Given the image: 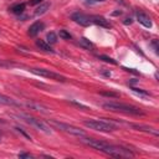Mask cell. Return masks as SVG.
Here are the masks:
<instances>
[{"instance_id":"obj_1","label":"cell","mask_w":159,"mask_h":159,"mask_svg":"<svg viewBox=\"0 0 159 159\" xmlns=\"http://www.w3.org/2000/svg\"><path fill=\"white\" fill-rule=\"evenodd\" d=\"M81 140L83 143H86L87 145L107 154V155H111V157H116V158H129V157H133L134 154L132 152H129V149H125L123 147H118V145H113V144H109L104 140H101V139H93V138H86L84 137H81Z\"/></svg>"},{"instance_id":"obj_2","label":"cell","mask_w":159,"mask_h":159,"mask_svg":"<svg viewBox=\"0 0 159 159\" xmlns=\"http://www.w3.org/2000/svg\"><path fill=\"white\" fill-rule=\"evenodd\" d=\"M102 107L107 111H112V112H122L125 114H133V116H143L144 112L134 106L127 104V103H119V102H106L102 104Z\"/></svg>"},{"instance_id":"obj_3","label":"cell","mask_w":159,"mask_h":159,"mask_svg":"<svg viewBox=\"0 0 159 159\" xmlns=\"http://www.w3.org/2000/svg\"><path fill=\"white\" fill-rule=\"evenodd\" d=\"M48 123H50L51 125H53L55 128H57V129H60V130H62V132H66V133H68V134L76 135V137H78V138L86 135L84 130L80 129L78 127H75V125H71V124H67V123H63V122H58V120H56V119H50Z\"/></svg>"},{"instance_id":"obj_4","label":"cell","mask_w":159,"mask_h":159,"mask_svg":"<svg viewBox=\"0 0 159 159\" xmlns=\"http://www.w3.org/2000/svg\"><path fill=\"white\" fill-rule=\"evenodd\" d=\"M83 124L86 127H88L89 129H94V130H98V132H112L116 129V127L113 124H111L109 122H106V120H98V119H89V120H84Z\"/></svg>"},{"instance_id":"obj_5","label":"cell","mask_w":159,"mask_h":159,"mask_svg":"<svg viewBox=\"0 0 159 159\" xmlns=\"http://www.w3.org/2000/svg\"><path fill=\"white\" fill-rule=\"evenodd\" d=\"M21 118H24L29 124L34 125V127L37 128L39 130L45 132V133H47V134L51 133V127H50L46 122H43V120H41V119H37V118L31 117V116H29V114H21Z\"/></svg>"},{"instance_id":"obj_6","label":"cell","mask_w":159,"mask_h":159,"mask_svg":"<svg viewBox=\"0 0 159 159\" xmlns=\"http://www.w3.org/2000/svg\"><path fill=\"white\" fill-rule=\"evenodd\" d=\"M30 71L37 76H41V77H46V78H50V80H56V81H60V82H65L66 78L63 76H61L60 73H56L53 71H50V70H46V68H30Z\"/></svg>"},{"instance_id":"obj_7","label":"cell","mask_w":159,"mask_h":159,"mask_svg":"<svg viewBox=\"0 0 159 159\" xmlns=\"http://www.w3.org/2000/svg\"><path fill=\"white\" fill-rule=\"evenodd\" d=\"M71 19L76 24L81 25V26H89L92 24L91 17L88 15H86V14H82V12H75V14H72L71 15Z\"/></svg>"},{"instance_id":"obj_8","label":"cell","mask_w":159,"mask_h":159,"mask_svg":"<svg viewBox=\"0 0 159 159\" xmlns=\"http://www.w3.org/2000/svg\"><path fill=\"white\" fill-rule=\"evenodd\" d=\"M129 127H132L135 130H140V132H145V133H150L153 135H159L158 129L149 127V125H144V124H138V123H129Z\"/></svg>"},{"instance_id":"obj_9","label":"cell","mask_w":159,"mask_h":159,"mask_svg":"<svg viewBox=\"0 0 159 159\" xmlns=\"http://www.w3.org/2000/svg\"><path fill=\"white\" fill-rule=\"evenodd\" d=\"M91 20H92L93 24H96V25H98V26H101V27H104V29H111V27H112L111 22H109L106 17H103V16L94 15V16H91Z\"/></svg>"},{"instance_id":"obj_10","label":"cell","mask_w":159,"mask_h":159,"mask_svg":"<svg viewBox=\"0 0 159 159\" xmlns=\"http://www.w3.org/2000/svg\"><path fill=\"white\" fill-rule=\"evenodd\" d=\"M45 29V24L42 22V21H36V22H34L30 27H29V31H27V34H29V36H31V37H35L40 31H42Z\"/></svg>"},{"instance_id":"obj_11","label":"cell","mask_w":159,"mask_h":159,"mask_svg":"<svg viewBox=\"0 0 159 159\" xmlns=\"http://www.w3.org/2000/svg\"><path fill=\"white\" fill-rule=\"evenodd\" d=\"M135 16H137V20L144 27H152V20L147 14H144L143 11H135Z\"/></svg>"},{"instance_id":"obj_12","label":"cell","mask_w":159,"mask_h":159,"mask_svg":"<svg viewBox=\"0 0 159 159\" xmlns=\"http://www.w3.org/2000/svg\"><path fill=\"white\" fill-rule=\"evenodd\" d=\"M26 106H27L29 108H31V109L37 111V112H42V113H50V109H48L46 106L40 104V103H36V102H27V103H26Z\"/></svg>"},{"instance_id":"obj_13","label":"cell","mask_w":159,"mask_h":159,"mask_svg":"<svg viewBox=\"0 0 159 159\" xmlns=\"http://www.w3.org/2000/svg\"><path fill=\"white\" fill-rule=\"evenodd\" d=\"M36 46H37L40 50L45 51V52H53V50L51 48L50 43H47V42L43 41V40H36Z\"/></svg>"},{"instance_id":"obj_14","label":"cell","mask_w":159,"mask_h":159,"mask_svg":"<svg viewBox=\"0 0 159 159\" xmlns=\"http://www.w3.org/2000/svg\"><path fill=\"white\" fill-rule=\"evenodd\" d=\"M0 104H6V106H19L12 98H10V97H7V96H5V94H2V93H0Z\"/></svg>"},{"instance_id":"obj_15","label":"cell","mask_w":159,"mask_h":159,"mask_svg":"<svg viewBox=\"0 0 159 159\" xmlns=\"http://www.w3.org/2000/svg\"><path fill=\"white\" fill-rule=\"evenodd\" d=\"M48 9H50V2H42V4H40L39 7L35 10V16H40V15L45 14Z\"/></svg>"},{"instance_id":"obj_16","label":"cell","mask_w":159,"mask_h":159,"mask_svg":"<svg viewBox=\"0 0 159 159\" xmlns=\"http://www.w3.org/2000/svg\"><path fill=\"white\" fill-rule=\"evenodd\" d=\"M25 4L24 2H21V4H16V5H14V6H11V12H14V14H16V15H20V14H22L24 12V10H25Z\"/></svg>"},{"instance_id":"obj_17","label":"cell","mask_w":159,"mask_h":159,"mask_svg":"<svg viewBox=\"0 0 159 159\" xmlns=\"http://www.w3.org/2000/svg\"><path fill=\"white\" fill-rule=\"evenodd\" d=\"M80 45H81L82 47L87 48V50H93V48H94V45H93L89 40H87V39H84V37L80 39Z\"/></svg>"},{"instance_id":"obj_18","label":"cell","mask_w":159,"mask_h":159,"mask_svg":"<svg viewBox=\"0 0 159 159\" xmlns=\"http://www.w3.org/2000/svg\"><path fill=\"white\" fill-rule=\"evenodd\" d=\"M47 42L48 43H56L57 42V35L55 32H48L47 34Z\"/></svg>"},{"instance_id":"obj_19","label":"cell","mask_w":159,"mask_h":159,"mask_svg":"<svg viewBox=\"0 0 159 159\" xmlns=\"http://www.w3.org/2000/svg\"><path fill=\"white\" fill-rule=\"evenodd\" d=\"M98 58H99V60H102V61H104V62H107V63L117 65V62H116L112 57H108V56H106V55H101V56H98Z\"/></svg>"},{"instance_id":"obj_20","label":"cell","mask_w":159,"mask_h":159,"mask_svg":"<svg viewBox=\"0 0 159 159\" xmlns=\"http://www.w3.org/2000/svg\"><path fill=\"white\" fill-rule=\"evenodd\" d=\"M58 35H60V37H61V39H63V40H70V39L72 37V36L70 35V32H67L66 30H60Z\"/></svg>"},{"instance_id":"obj_21","label":"cell","mask_w":159,"mask_h":159,"mask_svg":"<svg viewBox=\"0 0 159 159\" xmlns=\"http://www.w3.org/2000/svg\"><path fill=\"white\" fill-rule=\"evenodd\" d=\"M70 103H71L72 106L77 107V108H81V109H83V111H87V109H89L87 106H84V104H82V103H78V102H76V101H70Z\"/></svg>"},{"instance_id":"obj_22","label":"cell","mask_w":159,"mask_h":159,"mask_svg":"<svg viewBox=\"0 0 159 159\" xmlns=\"http://www.w3.org/2000/svg\"><path fill=\"white\" fill-rule=\"evenodd\" d=\"M133 89V92H135V93H138V94H142V96H150V93L149 92H147V91H143V89H139V88H132Z\"/></svg>"},{"instance_id":"obj_23","label":"cell","mask_w":159,"mask_h":159,"mask_svg":"<svg viewBox=\"0 0 159 159\" xmlns=\"http://www.w3.org/2000/svg\"><path fill=\"white\" fill-rule=\"evenodd\" d=\"M15 129H16V130H17L19 133H21V134H22L24 137H26V138H27L29 140H31V137H30V135H29V134H27V133H26V132H25V130H24L22 128H20V127H15Z\"/></svg>"},{"instance_id":"obj_24","label":"cell","mask_w":159,"mask_h":159,"mask_svg":"<svg viewBox=\"0 0 159 159\" xmlns=\"http://www.w3.org/2000/svg\"><path fill=\"white\" fill-rule=\"evenodd\" d=\"M101 94L102 96H107V97H118V94L114 93V92H101Z\"/></svg>"},{"instance_id":"obj_25","label":"cell","mask_w":159,"mask_h":159,"mask_svg":"<svg viewBox=\"0 0 159 159\" xmlns=\"http://www.w3.org/2000/svg\"><path fill=\"white\" fill-rule=\"evenodd\" d=\"M19 158H32V155L30 153H20Z\"/></svg>"},{"instance_id":"obj_26","label":"cell","mask_w":159,"mask_h":159,"mask_svg":"<svg viewBox=\"0 0 159 159\" xmlns=\"http://www.w3.org/2000/svg\"><path fill=\"white\" fill-rule=\"evenodd\" d=\"M152 46L154 47V51L158 53V41H157V40H153V41H152Z\"/></svg>"},{"instance_id":"obj_27","label":"cell","mask_w":159,"mask_h":159,"mask_svg":"<svg viewBox=\"0 0 159 159\" xmlns=\"http://www.w3.org/2000/svg\"><path fill=\"white\" fill-rule=\"evenodd\" d=\"M132 22H133V20H132L130 17H125V19H124V21H123V24H124V25H130Z\"/></svg>"},{"instance_id":"obj_28","label":"cell","mask_w":159,"mask_h":159,"mask_svg":"<svg viewBox=\"0 0 159 159\" xmlns=\"http://www.w3.org/2000/svg\"><path fill=\"white\" fill-rule=\"evenodd\" d=\"M41 2H42V0H30V5H37Z\"/></svg>"},{"instance_id":"obj_29","label":"cell","mask_w":159,"mask_h":159,"mask_svg":"<svg viewBox=\"0 0 159 159\" xmlns=\"http://www.w3.org/2000/svg\"><path fill=\"white\" fill-rule=\"evenodd\" d=\"M122 14V11H116V12H113V15H120Z\"/></svg>"},{"instance_id":"obj_30","label":"cell","mask_w":159,"mask_h":159,"mask_svg":"<svg viewBox=\"0 0 159 159\" xmlns=\"http://www.w3.org/2000/svg\"><path fill=\"white\" fill-rule=\"evenodd\" d=\"M1 139H2V134H1V132H0V142H1Z\"/></svg>"}]
</instances>
